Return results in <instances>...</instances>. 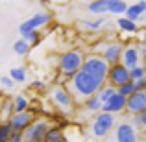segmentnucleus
I'll use <instances>...</instances> for the list:
<instances>
[{
	"instance_id": "1",
	"label": "nucleus",
	"mask_w": 146,
	"mask_h": 142,
	"mask_svg": "<svg viewBox=\"0 0 146 142\" xmlns=\"http://www.w3.org/2000/svg\"><path fill=\"white\" fill-rule=\"evenodd\" d=\"M65 87H67V90L70 92L74 103L82 107L83 102H85L87 98H91L93 94H96L100 90L102 83L96 81L93 76H89V74H85L83 70H80V72H76L67 83H65Z\"/></svg>"
},
{
	"instance_id": "2",
	"label": "nucleus",
	"mask_w": 146,
	"mask_h": 142,
	"mask_svg": "<svg viewBox=\"0 0 146 142\" xmlns=\"http://www.w3.org/2000/svg\"><path fill=\"white\" fill-rule=\"evenodd\" d=\"M83 59H85V53L82 50L74 48V50H67L59 55L57 59V67H59V72H61V81L59 85H65L76 72L82 70V65H83Z\"/></svg>"
},
{
	"instance_id": "3",
	"label": "nucleus",
	"mask_w": 146,
	"mask_h": 142,
	"mask_svg": "<svg viewBox=\"0 0 146 142\" xmlns=\"http://www.w3.org/2000/svg\"><path fill=\"white\" fill-rule=\"evenodd\" d=\"M82 70L85 72V74L93 76V78L96 79V81H100L102 85H106L109 65L106 63V59H104L102 55H98V53H89V55H85V59H83Z\"/></svg>"
},
{
	"instance_id": "4",
	"label": "nucleus",
	"mask_w": 146,
	"mask_h": 142,
	"mask_svg": "<svg viewBox=\"0 0 146 142\" xmlns=\"http://www.w3.org/2000/svg\"><path fill=\"white\" fill-rule=\"evenodd\" d=\"M50 100H52V103L59 111H63V113H68V111H72L76 107V103H74V100H72L70 92L67 90V87L59 85V83L50 89Z\"/></svg>"
},
{
	"instance_id": "5",
	"label": "nucleus",
	"mask_w": 146,
	"mask_h": 142,
	"mask_svg": "<svg viewBox=\"0 0 146 142\" xmlns=\"http://www.w3.org/2000/svg\"><path fill=\"white\" fill-rule=\"evenodd\" d=\"M50 120L48 118H35V120L32 122V125L30 127H26L24 133H21L22 135V142H39L44 139V135H46V131L50 129Z\"/></svg>"
},
{
	"instance_id": "6",
	"label": "nucleus",
	"mask_w": 146,
	"mask_h": 142,
	"mask_svg": "<svg viewBox=\"0 0 146 142\" xmlns=\"http://www.w3.org/2000/svg\"><path fill=\"white\" fill-rule=\"evenodd\" d=\"M48 24H52V15L48 11H39L35 13L32 18L24 20L19 26V33H26V32H41L43 28H46Z\"/></svg>"
},
{
	"instance_id": "7",
	"label": "nucleus",
	"mask_w": 146,
	"mask_h": 142,
	"mask_svg": "<svg viewBox=\"0 0 146 142\" xmlns=\"http://www.w3.org/2000/svg\"><path fill=\"white\" fill-rule=\"evenodd\" d=\"M35 118H37L35 113H33L32 109H28V111H24V113H13L7 118V124L11 125V131L13 133H24L26 127H30Z\"/></svg>"
},
{
	"instance_id": "8",
	"label": "nucleus",
	"mask_w": 146,
	"mask_h": 142,
	"mask_svg": "<svg viewBox=\"0 0 146 142\" xmlns=\"http://www.w3.org/2000/svg\"><path fill=\"white\" fill-rule=\"evenodd\" d=\"M128 81H131V79H129V70L122 63L109 65V72H107V79H106L107 85L118 89L120 85H124V83H128Z\"/></svg>"
},
{
	"instance_id": "9",
	"label": "nucleus",
	"mask_w": 146,
	"mask_h": 142,
	"mask_svg": "<svg viewBox=\"0 0 146 142\" xmlns=\"http://www.w3.org/2000/svg\"><path fill=\"white\" fill-rule=\"evenodd\" d=\"M113 127H115V114L104 113V111L96 113V118L93 120V135L94 137H98V139L106 137Z\"/></svg>"
},
{
	"instance_id": "10",
	"label": "nucleus",
	"mask_w": 146,
	"mask_h": 142,
	"mask_svg": "<svg viewBox=\"0 0 146 142\" xmlns=\"http://www.w3.org/2000/svg\"><path fill=\"white\" fill-rule=\"evenodd\" d=\"M102 52L98 55H102L106 59L107 65H115V63H120V57H122V50H124V44L117 43V41H111V43H102Z\"/></svg>"
},
{
	"instance_id": "11",
	"label": "nucleus",
	"mask_w": 146,
	"mask_h": 142,
	"mask_svg": "<svg viewBox=\"0 0 146 142\" xmlns=\"http://www.w3.org/2000/svg\"><path fill=\"white\" fill-rule=\"evenodd\" d=\"M146 109V92H133L126 98V113L137 116Z\"/></svg>"
},
{
	"instance_id": "12",
	"label": "nucleus",
	"mask_w": 146,
	"mask_h": 142,
	"mask_svg": "<svg viewBox=\"0 0 146 142\" xmlns=\"http://www.w3.org/2000/svg\"><path fill=\"white\" fill-rule=\"evenodd\" d=\"M115 139H117V142H139V135L129 122H122L115 129Z\"/></svg>"
},
{
	"instance_id": "13",
	"label": "nucleus",
	"mask_w": 146,
	"mask_h": 142,
	"mask_svg": "<svg viewBox=\"0 0 146 142\" xmlns=\"http://www.w3.org/2000/svg\"><path fill=\"white\" fill-rule=\"evenodd\" d=\"M120 63L124 65L128 70L133 68V67H139L141 65V53H139V50H137V44H124Z\"/></svg>"
},
{
	"instance_id": "14",
	"label": "nucleus",
	"mask_w": 146,
	"mask_h": 142,
	"mask_svg": "<svg viewBox=\"0 0 146 142\" xmlns=\"http://www.w3.org/2000/svg\"><path fill=\"white\" fill-rule=\"evenodd\" d=\"M102 111L109 114H120L126 111V98L122 94L115 92L113 98H109L106 103H102Z\"/></svg>"
},
{
	"instance_id": "15",
	"label": "nucleus",
	"mask_w": 146,
	"mask_h": 142,
	"mask_svg": "<svg viewBox=\"0 0 146 142\" xmlns=\"http://www.w3.org/2000/svg\"><path fill=\"white\" fill-rule=\"evenodd\" d=\"M146 13V0H139L137 4H131V6H128V9H126L124 17L129 18V20L137 22L141 18V15Z\"/></svg>"
},
{
	"instance_id": "16",
	"label": "nucleus",
	"mask_w": 146,
	"mask_h": 142,
	"mask_svg": "<svg viewBox=\"0 0 146 142\" xmlns=\"http://www.w3.org/2000/svg\"><path fill=\"white\" fill-rule=\"evenodd\" d=\"M107 7H109V0H91L87 4V11L93 15H106L107 13Z\"/></svg>"
},
{
	"instance_id": "17",
	"label": "nucleus",
	"mask_w": 146,
	"mask_h": 142,
	"mask_svg": "<svg viewBox=\"0 0 146 142\" xmlns=\"http://www.w3.org/2000/svg\"><path fill=\"white\" fill-rule=\"evenodd\" d=\"M43 142H67V137H65L63 129L57 127V125H50V129L46 131Z\"/></svg>"
},
{
	"instance_id": "18",
	"label": "nucleus",
	"mask_w": 146,
	"mask_h": 142,
	"mask_svg": "<svg viewBox=\"0 0 146 142\" xmlns=\"http://www.w3.org/2000/svg\"><path fill=\"white\" fill-rule=\"evenodd\" d=\"M117 26H118V30H120V32H124V33H137V32H139L137 22L129 20V18H126V17L117 18Z\"/></svg>"
},
{
	"instance_id": "19",
	"label": "nucleus",
	"mask_w": 146,
	"mask_h": 142,
	"mask_svg": "<svg viewBox=\"0 0 146 142\" xmlns=\"http://www.w3.org/2000/svg\"><path fill=\"white\" fill-rule=\"evenodd\" d=\"M82 107L85 111H89V113H100V111H102V102H100L98 94H93L91 98H87L85 102H83Z\"/></svg>"
},
{
	"instance_id": "20",
	"label": "nucleus",
	"mask_w": 146,
	"mask_h": 142,
	"mask_svg": "<svg viewBox=\"0 0 146 142\" xmlns=\"http://www.w3.org/2000/svg\"><path fill=\"white\" fill-rule=\"evenodd\" d=\"M126 9H128V4L124 0H109V7H107V13H113V15H124Z\"/></svg>"
},
{
	"instance_id": "21",
	"label": "nucleus",
	"mask_w": 146,
	"mask_h": 142,
	"mask_svg": "<svg viewBox=\"0 0 146 142\" xmlns=\"http://www.w3.org/2000/svg\"><path fill=\"white\" fill-rule=\"evenodd\" d=\"M115 92H117V89H115V87H111V85H107V83H106V85H102V87H100V90H98V98H100V102H102V103H106L107 102V100H109V98H113V96H115Z\"/></svg>"
},
{
	"instance_id": "22",
	"label": "nucleus",
	"mask_w": 146,
	"mask_h": 142,
	"mask_svg": "<svg viewBox=\"0 0 146 142\" xmlns=\"http://www.w3.org/2000/svg\"><path fill=\"white\" fill-rule=\"evenodd\" d=\"M30 109V102L24 96H15L13 98V113H24Z\"/></svg>"
},
{
	"instance_id": "23",
	"label": "nucleus",
	"mask_w": 146,
	"mask_h": 142,
	"mask_svg": "<svg viewBox=\"0 0 146 142\" xmlns=\"http://www.w3.org/2000/svg\"><path fill=\"white\" fill-rule=\"evenodd\" d=\"M30 48H32V46H30L24 39H19V41H15V43H13V52L17 53V55H21V57L28 55V53H30Z\"/></svg>"
},
{
	"instance_id": "24",
	"label": "nucleus",
	"mask_w": 146,
	"mask_h": 142,
	"mask_svg": "<svg viewBox=\"0 0 146 142\" xmlns=\"http://www.w3.org/2000/svg\"><path fill=\"white\" fill-rule=\"evenodd\" d=\"M9 78L15 83H24L26 81V68L24 67H15L9 70Z\"/></svg>"
},
{
	"instance_id": "25",
	"label": "nucleus",
	"mask_w": 146,
	"mask_h": 142,
	"mask_svg": "<svg viewBox=\"0 0 146 142\" xmlns=\"http://www.w3.org/2000/svg\"><path fill=\"white\" fill-rule=\"evenodd\" d=\"M104 24H106V17H104V15H100L96 20H85V22H80V26H82V28L93 30V32L100 30V26H104Z\"/></svg>"
},
{
	"instance_id": "26",
	"label": "nucleus",
	"mask_w": 146,
	"mask_h": 142,
	"mask_svg": "<svg viewBox=\"0 0 146 142\" xmlns=\"http://www.w3.org/2000/svg\"><path fill=\"white\" fill-rule=\"evenodd\" d=\"M21 39H24L30 46H35V44H39V41H41V32H26V33H21Z\"/></svg>"
},
{
	"instance_id": "27",
	"label": "nucleus",
	"mask_w": 146,
	"mask_h": 142,
	"mask_svg": "<svg viewBox=\"0 0 146 142\" xmlns=\"http://www.w3.org/2000/svg\"><path fill=\"white\" fill-rule=\"evenodd\" d=\"M144 76H146V68L143 67V65H139V67H133V68H129V79H131V81H137V79L144 78Z\"/></svg>"
},
{
	"instance_id": "28",
	"label": "nucleus",
	"mask_w": 146,
	"mask_h": 142,
	"mask_svg": "<svg viewBox=\"0 0 146 142\" xmlns=\"http://www.w3.org/2000/svg\"><path fill=\"white\" fill-rule=\"evenodd\" d=\"M117 92H118V94H122L124 98H128V96H131L133 92H135V85H133V81H128V83H124V85L118 87Z\"/></svg>"
},
{
	"instance_id": "29",
	"label": "nucleus",
	"mask_w": 146,
	"mask_h": 142,
	"mask_svg": "<svg viewBox=\"0 0 146 142\" xmlns=\"http://www.w3.org/2000/svg\"><path fill=\"white\" fill-rule=\"evenodd\" d=\"M11 135H13L11 125L7 124V122H2V124H0V142H6Z\"/></svg>"
},
{
	"instance_id": "30",
	"label": "nucleus",
	"mask_w": 146,
	"mask_h": 142,
	"mask_svg": "<svg viewBox=\"0 0 146 142\" xmlns=\"http://www.w3.org/2000/svg\"><path fill=\"white\" fill-rule=\"evenodd\" d=\"M133 85H135V92H146V76L133 81Z\"/></svg>"
},
{
	"instance_id": "31",
	"label": "nucleus",
	"mask_w": 146,
	"mask_h": 142,
	"mask_svg": "<svg viewBox=\"0 0 146 142\" xmlns=\"http://www.w3.org/2000/svg\"><path fill=\"white\" fill-rule=\"evenodd\" d=\"M0 85H2V87H6V89H13L15 81L9 78V76H0Z\"/></svg>"
},
{
	"instance_id": "32",
	"label": "nucleus",
	"mask_w": 146,
	"mask_h": 142,
	"mask_svg": "<svg viewBox=\"0 0 146 142\" xmlns=\"http://www.w3.org/2000/svg\"><path fill=\"white\" fill-rule=\"evenodd\" d=\"M137 118H139L141 129H144V131H146V109L143 111V113H139V114H137Z\"/></svg>"
},
{
	"instance_id": "33",
	"label": "nucleus",
	"mask_w": 146,
	"mask_h": 142,
	"mask_svg": "<svg viewBox=\"0 0 146 142\" xmlns=\"http://www.w3.org/2000/svg\"><path fill=\"white\" fill-rule=\"evenodd\" d=\"M6 142H22V135H21V133H13Z\"/></svg>"
},
{
	"instance_id": "34",
	"label": "nucleus",
	"mask_w": 146,
	"mask_h": 142,
	"mask_svg": "<svg viewBox=\"0 0 146 142\" xmlns=\"http://www.w3.org/2000/svg\"><path fill=\"white\" fill-rule=\"evenodd\" d=\"M137 50H139L141 57H146V44L144 43H139V44H137Z\"/></svg>"
},
{
	"instance_id": "35",
	"label": "nucleus",
	"mask_w": 146,
	"mask_h": 142,
	"mask_svg": "<svg viewBox=\"0 0 146 142\" xmlns=\"http://www.w3.org/2000/svg\"><path fill=\"white\" fill-rule=\"evenodd\" d=\"M46 2H48V4H52V6H56V4H59V6H65L68 0H46Z\"/></svg>"
},
{
	"instance_id": "36",
	"label": "nucleus",
	"mask_w": 146,
	"mask_h": 142,
	"mask_svg": "<svg viewBox=\"0 0 146 142\" xmlns=\"http://www.w3.org/2000/svg\"><path fill=\"white\" fill-rule=\"evenodd\" d=\"M143 67H144V68H146V57H144V65H143Z\"/></svg>"
},
{
	"instance_id": "37",
	"label": "nucleus",
	"mask_w": 146,
	"mask_h": 142,
	"mask_svg": "<svg viewBox=\"0 0 146 142\" xmlns=\"http://www.w3.org/2000/svg\"><path fill=\"white\" fill-rule=\"evenodd\" d=\"M0 124H2V118H0Z\"/></svg>"
},
{
	"instance_id": "38",
	"label": "nucleus",
	"mask_w": 146,
	"mask_h": 142,
	"mask_svg": "<svg viewBox=\"0 0 146 142\" xmlns=\"http://www.w3.org/2000/svg\"><path fill=\"white\" fill-rule=\"evenodd\" d=\"M39 142H43V140H39Z\"/></svg>"
}]
</instances>
